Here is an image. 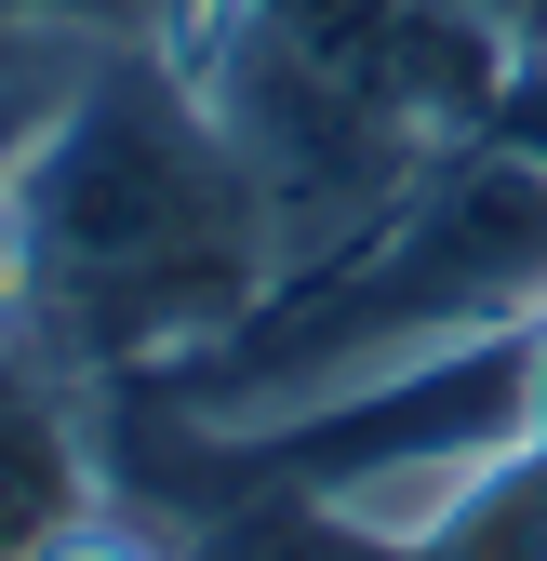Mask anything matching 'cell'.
<instances>
[{"instance_id":"1","label":"cell","mask_w":547,"mask_h":561,"mask_svg":"<svg viewBox=\"0 0 547 561\" xmlns=\"http://www.w3.org/2000/svg\"><path fill=\"white\" fill-rule=\"evenodd\" d=\"M0 215H14V321H0V347H27L81 401L200 362L281 280V228H267L254 161L228 148V121L187 94V67L148 27L107 41L67 81L54 134L0 187Z\"/></svg>"},{"instance_id":"2","label":"cell","mask_w":547,"mask_h":561,"mask_svg":"<svg viewBox=\"0 0 547 561\" xmlns=\"http://www.w3.org/2000/svg\"><path fill=\"white\" fill-rule=\"evenodd\" d=\"M547 321V148L521 134H467V148L428 161V187L374 215L348 254H321L294 280H267V308L228 321L200 362L148 375L174 414L200 428H281V414L441 362L467 334H521Z\"/></svg>"},{"instance_id":"3","label":"cell","mask_w":547,"mask_h":561,"mask_svg":"<svg viewBox=\"0 0 547 561\" xmlns=\"http://www.w3.org/2000/svg\"><path fill=\"white\" fill-rule=\"evenodd\" d=\"M281 41H307L321 67H348L361 94L415 107L428 134H481L494 94H508V41L467 14V0H254Z\"/></svg>"},{"instance_id":"4","label":"cell","mask_w":547,"mask_h":561,"mask_svg":"<svg viewBox=\"0 0 547 561\" xmlns=\"http://www.w3.org/2000/svg\"><path fill=\"white\" fill-rule=\"evenodd\" d=\"M94 495H107V468L81 428V388L40 375L27 347H0V561H40Z\"/></svg>"},{"instance_id":"5","label":"cell","mask_w":547,"mask_h":561,"mask_svg":"<svg viewBox=\"0 0 547 561\" xmlns=\"http://www.w3.org/2000/svg\"><path fill=\"white\" fill-rule=\"evenodd\" d=\"M187 561H428V535H387L334 495H241L228 522H200Z\"/></svg>"},{"instance_id":"6","label":"cell","mask_w":547,"mask_h":561,"mask_svg":"<svg viewBox=\"0 0 547 561\" xmlns=\"http://www.w3.org/2000/svg\"><path fill=\"white\" fill-rule=\"evenodd\" d=\"M428 561H547V442H521L467 481L428 522Z\"/></svg>"},{"instance_id":"7","label":"cell","mask_w":547,"mask_h":561,"mask_svg":"<svg viewBox=\"0 0 547 561\" xmlns=\"http://www.w3.org/2000/svg\"><path fill=\"white\" fill-rule=\"evenodd\" d=\"M40 561H187V548H174V535H161L148 508H120V495H94L81 522H67V535L40 548Z\"/></svg>"},{"instance_id":"8","label":"cell","mask_w":547,"mask_h":561,"mask_svg":"<svg viewBox=\"0 0 547 561\" xmlns=\"http://www.w3.org/2000/svg\"><path fill=\"white\" fill-rule=\"evenodd\" d=\"M67 81H81V67H0V187H14V174H27V148L54 134Z\"/></svg>"},{"instance_id":"9","label":"cell","mask_w":547,"mask_h":561,"mask_svg":"<svg viewBox=\"0 0 547 561\" xmlns=\"http://www.w3.org/2000/svg\"><path fill=\"white\" fill-rule=\"evenodd\" d=\"M467 14H481L508 54H534V41H547V0H467Z\"/></svg>"}]
</instances>
